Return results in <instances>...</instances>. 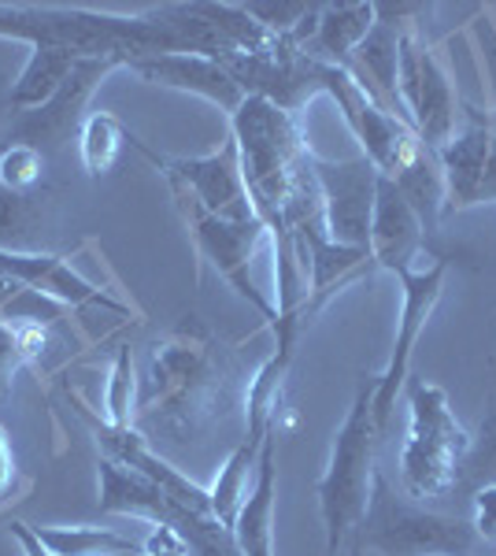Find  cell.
Segmentation results:
<instances>
[{
  "mask_svg": "<svg viewBox=\"0 0 496 556\" xmlns=\"http://www.w3.org/2000/svg\"><path fill=\"white\" fill-rule=\"evenodd\" d=\"M233 390H238V364L230 349L189 316L152 349L133 427L167 434L170 442H186L227 416L233 408Z\"/></svg>",
  "mask_w": 496,
  "mask_h": 556,
  "instance_id": "cell-1",
  "label": "cell"
},
{
  "mask_svg": "<svg viewBox=\"0 0 496 556\" xmlns=\"http://www.w3.org/2000/svg\"><path fill=\"white\" fill-rule=\"evenodd\" d=\"M0 38L30 49H71L78 56H149L182 52L175 26L160 8L141 15H115L104 8L71 4H0Z\"/></svg>",
  "mask_w": 496,
  "mask_h": 556,
  "instance_id": "cell-2",
  "label": "cell"
},
{
  "mask_svg": "<svg viewBox=\"0 0 496 556\" xmlns=\"http://www.w3.org/2000/svg\"><path fill=\"white\" fill-rule=\"evenodd\" d=\"M230 134L238 141L241 175L252 197V208L264 219V227L282 223L296 178L304 175L311 152L304 149L301 127L290 112L264 97H245L238 112L230 115Z\"/></svg>",
  "mask_w": 496,
  "mask_h": 556,
  "instance_id": "cell-3",
  "label": "cell"
},
{
  "mask_svg": "<svg viewBox=\"0 0 496 556\" xmlns=\"http://www.w3.org/2000/svg\"><path fill=\"white\" fill-rule=\"evenodd\" d=\"M378 424H374V382L359 386L345 424L338 427L330 445V464L322 479L315 482L322 527H327V553H338L345 538L364 523L374 493V450H378Z\"/></svg>",
  "mask_w": 496,
  "mask_h": 556,
  "instance_id": "cell-4",
  "label": "cell"
},
{
  "mask_svg": "<svg viewBox=\"0 0 496 556\" xmlns=\"http://www.w3.org/2000/svg\"><path fill=\"white\" fill-rule=\"evenodd\" d=\"M408 442L400 450V479L411 497H441L456 479V460L471 450V438L448 408V393L430 382H411Z\"/></svg>",
  "mask_w": 496,
  "mask_h": 556,
  "instance_id": "cell-5",
  "label": "cell"
},
{
  "mask_svg": "<svg viewBox=\"0 0 496 556\" xmlns=\"http://www.w3.org/2000/svg\"><path fill=\"white\" fill-rule=\"evenodd\" d=\"M167 182H170V193H175L178 212H182V219H186V227H189V238H193V245H196V253H201V260H207V264L219 271V278H227L230 290L238 293V298H245L252 308H256L259 316H264L270 327H275L278 308L256 290V282H252V275H249L252 253H256L259 238L267 235L264 219H249V223L219 219V215L207 212L204 204L196 201V197L189 193L182 182H175V178H167Z\"/></svg>",
  "mask_w": 496,
  "mask_h": 556,
  "instance_id": "cell-6",
  "label": "cell"
},
{
  "mask_svg": "<svg viewBox=\"0 0 496 556\" xmlns=\"http://www.w3.org/2000/svg\"><path fill=\"white\" fill-rule=\"evenodd\" d=\"M396 89H400V104L411 130L419 134L422 146L430 152H437L441 146H448L456 138L459 134L456 83L448 75L445 60L415 30L400 34V75H396Z\"/></svg>",
  "mask_w": 496,
  "mask_h": 556,
  "instance_id": "cell-7",
  "label": "cell"
},
{
  "mask_svg": "<svg viewBox=\"0 0 496 556\" xmlns=\"http://www.w3.org/2000/svg\"><path fill=\"white\" fill-rule=\"evenodd\" d=\"M123 56H86L78 60V67L67 75L56 93L49 97L41 108H30V112H15L12 127H8V138L12 146H30L38 149L44 160H56L71 141H78L82 134V123L89 119V101L101 89V83L112 75L115 67H123Z\"/></svg>",
  "mask_w": 496,
  "mask_h": 556,
  "instance_id": "cell-8",
  "label": "cell"
},
{
  "mask_svg": "<svg viewBox=\"0 0 496 556\" xmlns=\"http://www.w3.org/2000/svg\"><path fill=\"white\" fill-rule=\"evenodd\" d=\"M322 93L338 101L348 130L356 134V141L364 146V156L378 167V175L396 178L427 152L419 134L404 119H396L393 112H385L345 67L322 64Z\"/></svg>",
  "mask_w": 496,
  "mask_h": 556,
  "instance_id": "cell-9",
  "label": "cell"
},
{
  "mask_svg": "<svg viewBox=\"0 0 496 556\" xmlns=\"http://www.w3.org/2000/svg\"><path fill=\"white\" fill-rule=\"evenodd\" d=\"M359 527H364L367 553L378 556H467V549H471V534H467L463 523L400 505V501H393V493L382 479H374L371 508H367Z\"/></svg>",
  "mask_w": 496,
  "mask_h": 556,
  "instance_id": "cell-10",
  "label": "cell"
},
{
  "mask_svg": "<svg viewBox=\"0 0 496 556\" xmlns=\"http://www.w3.org/2000/svg\"><path fill=\"white\" fill-rule=\"evenodd\" d=\"M311 178L322 204V227L333 245L371 253V219L378 197V167L367 156L356 160H319L311 156Z\"/></svg>",
  "mask_w": 496,
  "mask_h": 556,
  "instance_id": "cell-11",
  "label": "cell"
},
{
  "mask_svg": "<svg viewBox=\"0 0 496 556\" xmlns=\"http://www.w3.org/2000/svg\"><path fill=\"white\" fill-rule=\"evenodd\" d=\"M445 275H448L445 260H434V264H422V267H408V271L396 275L404 286V304H400V319H396V342H393L390 364H385V371L374 379L378 434H385V427H390V419H393L396 397H400L404 382H408V371H411L415 342H419L422 327H427V319L434 316L441 293H445Z\"/></svg>",
  "mask_w": 496,
  "mask_h": 556,
  "instance_id": "cell-12",
  "label": "cell"
},
{
  "mask_svg": "<svg viewBox=\"0 0 496 556\" xmlns=\"http://www.w3.org/2000/svg\"><path fill=\"white\" fill-rule=\"evenodd\" d=\"M130 146L138 149L145 160H152V164H156L167 178L182 182L212 215L230 219V223L259 219L256 208H252V197L245 190V175H241V156H238V141H233V134L215 152L196 156V160H164L152 149L141 146L138 138H130Z\"/></svg>",
  "mask_w": 496,
  "mask_h": 556,
  "instance_id": "cell-13",
  "label": "cell"
},
{
  "mask_svg": "<svg viewBox=\"0 0 496 556\" xmlns=\"http://www.w3.org/2000/svg\"><path fill=\"white\" fill-rule=\"evenodd\" d=\"M138 78H145L152 86H167L178 93H193L204 101L219 104L222 112H238L245 101V89L230 78V71L219 60L207 56H186V52H149V56H130L123 64Z\"/></svg>",
  "mask_w": 496,
  "mask_h": 556,
  "instance_id": "cell-14",
  "label": "cell"
},
{
  "mask_svg": "<svg viewBox=\"0 0 496 556\" xmlns=\"http://www.w3.org/2000/svg\"><path fill=\"white\" fill-rule=\"evenodd\" d=\"M86 419H89V427H93V434H97V442H101L104 456H112V460H119V464H126V468H133V471H141L145 479L156 482V486L164 490L170 501H178L182 508H189V513L212 516V497H207V490L196 486V482L189 479V475L178 471L175 464H167L164 456L152 450L149 438L141 434L138 427L119 430V427L97 424L89 412H86Z\"/></svg>",
  "mask_w": 496,
  "mask_h": 556,
  "instance_id": "cell-15",
  "label": "cell"
},
{
  "mask_svg": "<svg viewBox=\"0 0 496 556\" xmlns=\"http://www.w3.org/2000/svg\"><path fill=\"white\" fill-rule=\"evenodd\" d=\"M97 471H101V497H97V505H101L104 516H133V519H145L152 527H175L178 534L196 519V513H189L178 501H170L152 479L126 468L119 460H112V456H101Z\"/></svg>",
  "mask_w": 496,
  "mask_h": 556,
  "instance_id": "cell-16",
  "label": "cell"
},
{
  "mask_svg": "<svg viewBox=\"0 0 496 556\" xmlns=\"http://www.w3.org/2000/svg\"><path fill=\"white\" fill-rule=\"evenodd\" d=\"M0 271L12 275L15 282L30 286V290L44 293V298L60 301V304H93V308H104V312H123L130 316V304L104 293L101 286H93L89 278H82L75 267L67 264L63 256H52V253H4L0 249Z\"/></svg>",
  "mask_w": 496,
  "mask_h": 556,
  "instance_id": "cell-17",
  "label": "cell"
},
{
  "mask_svg": "<svg viewBox=\"0 0 496 556\" xmlns=\"http://www.w3.org/2000/svg\"><path fill=\"white\" fill-rule=\"evenodd\" d=\"M422 227L419 212L408 204V197L396 190L393 178L378 175V197H374V219H371V260L374 267L400 275L422 260Z\"/></svg>",
  "mask_w": 496,
  "mask_h": 556,
  "instance_id": "cell-18",
  "label": "cell"
},
{
  "mask_svg": "<svg viewBox=\"0 0 496 556\" xmlns=\"http://www.w3.org/2000/svg\"><path fill=\"white\" fill-rule=\"evenodd\" d=\"M489 149H493L489 119L478 112H471V123L448 146L437 149L441 178H445V212H463L478 204L482 175L485 164H489Z\"/></svg>",
  "mask_w": 496,
  "mask_h": 556,
  "instance_id": "cell-19",
  "label": "cell"
},
{
  "mask_svg": "<svg viewBox=\"0 0 496 556\" xmlns=\"http://www.w3.org/2000/svg\"><path fill=\"white\" fill-rule=\"evenodd\" d=\"M56 235V197L49 190L15 193L0 186V249L4 253H44Z\"/></svg>",
  "mask_w": 496,
  "mask_h": 556,
  "instance_id": "cell-20",
  "label": "cell"
},
{
  "mask_svg": "<svg viewBox=\"0 0 496 556\" xmlns=\"http://www.w3.org/2000/svg\"><path fill=\"white\" fill-rule=\"evenodd\" d=\"M275 490H278V468H275V430H270L256 460V486L245 497V505H241L230 531L241 556H275Z\"/></svg>",
  "mask_w": 496,
  "mask_h": 556,
  "instance_id": "cell-21",
  "label": "cell"
},
{
  "mask_svg": "<svg viewBox=\"0 0 496 556\" xmlns=\"http://www.w3.org/2000/svg\"><path fill=\"white\" fill-rule=\"evenodd\" d=\"M374 23H378V4H322L315 38L304 45V52L322 60V64L348 67L352 52L371 34Z\"/></svg>",
  "mask_w": 496,
  "mask_h": 556,
  "instance_id": "cell-22",
  "label": "cell"
},
{
  "mask_svg": "<svg viewBox=\"0 0 496 556\" xmlns=\"http://www.w3.org/2000/svg\"><path fill=\"white\" fill-rule=\"evenodd\" d=\"M78 60H86V56H78V52H71V49H30L20 78L12 83V93H8V108H15V112L41 108L63 83H67V75L78 67Z\"/></svg>",
  "mask_w": 496,
  "mask_h": 556,
  "instance_id": "cell-23",
  "label": "cell"
},
{
  "mask_svg": "<svg viewBox=\"0 0 496 556\" xmlns=\"http://www.w3.org/2000/svg\"><path fill=\"white\" fill-rule=\"evenodd\" d=\"M259 450H264V438H241V445L227 456V464L215 475V482L207 486V497H212V516L219 519L227 531H233V519H238L241 505L249 497V475L256 468Z\"/></svg>",
  "mask_w": 496,
  "mask_h": 556,
  "instance_id": "cell-24",
  "label": "cell"
},
{
  "mask_svg": "<svg viewBox=\"0 0 496 556\" xmlns=\"http://www.w3.org/2000/svg\"><path fill=\"white\" fill-rule=\"evenodd\" d=\"M34 534L41 538V545L52 556H141L138 542L107 531V527H34Z\"/></svg>",
  "mask_w": 496,
  "mask_h": 556,
  "instance_id": "cell-25",
  "label": "cell"
},
{
  "mask_svg": "<svg viewBox=\"0 0 496 556\" xmlns=\"http://www.w3.org/2000/svg\"><path fill=\"white\" fill-rule=\"evenodd\" d=\"M123 146H130V134L112 112H89L78 134V152H82V167L89 175H104L115 167Z\"/></svg>",
  "mask_w": 496,
  "mask_h": 556,
  "instance_id": "cell-26",
  "label": "cell"
},
{
  "mask_svg": "<svg viewBox=\"0 0 496 556\" xmlns=\"http://www.w3.org/2000/svg\"><path fill=\"white\" fill-rule=\"evenodd\" d=\"M44 349V330L34 323H0V401L12 393L15 375Z\"/></svg>",
  "mask_w": 496,
  "mask_h": 556,
  "instance_id": "cell-27",
  "label": "cell"
},
{
  "mask_svg": "<svg viewBox=\"0 0 496 556\" xmlns=\"http://www.w3.org/2000/svg\"><path fill=\"white\" fill-rule=\"evenodd\" d=\"M133 416H138V375H133V353L119 349L115 364L107 371V393H104V424L130 430Z\"/></svg>",
  "mask_w": 496,
  "mask_h": 556,
  "instance_id": "cell-28",
  "label": "cell"
},
{
  "mask_svg": "<svg viewBox=\"0 0 496 556\" xmlns=\"http://www.w3.org/2000/svg\"><path fill=\"white\" fill-rule=\"evenodd\" d=\"M63 308L67 304L44 298V293L0 271V323H34V327H41V323H56Z\"/></svg>",
  "mask_w": 496,
  "mask_h": 556,
  "instance_id": "cell-29",
  "label": "cell"
},
{
  "mask_svg": "<svg viewBox=\"0 0 496 556\" xmlns=\"http://www.w3.org/2000/svg\"><path fill=\"white\" fill-rule=\"evenodd\" d=\"M44 164H49V160H44L38 149L4 141V146H0V186H8V190H15V193L41 190Z\"/></svg>",
  "mask_w": 496,
  "mask_h": 556,
  "instance_id": "cell-30",
  "label": "cell"
},
{
  "mask_svg": "<svg viewBox=\"0 0 496 556\" xmlns=\"http://www.w3.org/2000/svg\"><path fill=\"white\" fill-rule=\"evenodd\" d=\"M471 527L482 542L496 545V482H489V486H482L474 493V523Z\"/></svg>",
  "mask_w": 496,
  "mask_h": 556,
  "instance_id": "cell-31",
  "label": "cell"
},
{
  "mask_svg": "<svg viewBox=\"0 0 496 556\" xmlns=\"http://www.w3.org/2000/svg\"><path fill=\"white\" fill-rule=\"evenodd\" d=\"M141 556H189V545L175 527H152L141 542Z\"/></svg>",
  "mask_w": 496,
  "mask_h": 556,
  "instance_id": "cell-32",
  "label": "cell"
},
{
  "mask_svg": "<svg viewBox=\"0 0 496 556\" xmlns=\"http://www.w3.org/2000/svg\"><path fill=\"white\" fill-rule=\"evenodd\" d=\"M15 479V453H12V438H8L4 424H0V497L8 493Z\"/></svg>",
  "mask_w": 496,
  "mask_h": 556,
  "instance_id": "cell-33",
  "label": "cell"
},
{
  "mask_svg": "<svg viewBox=\"0 0 496 556\" xmlns=\"http://www.w3.org/2000/svg\"><path fill=\"white\" fill-rule=\"evenodd\" d=\"M8 531H12V538H15V542H20L23 556H52V553L41 545V538L34 534V527H30V523H12V527H8Z\"/></svg>",
  "mask_w": 496,
  "mask_h": 556,
  "instance_id": "cell-34",
  "label": "cell"
},
{
  "mask_svg": "<svg viewBox=\"0 0 496 556\" xmlns=\"http://www.w3.org/2000/svg\"><path fill=\"white\" fill-rule=\"evenodd\" d=\"M485 201H496V141L489 149V164H485V175H482V190H478V204Z\"/></svg>",
  "mask_w": 496,
  "mask_h": 556,
  "instance_id": "cell-35",
  "label": "cell"
},
{
  "mask_svg": "<svg viewBox=\"0 0 496 556\" xmlns=\"http://www.w3.org/2000/svg\"><path fill=\"white\" fill-rule=\"evenodd\" d=\"M489 134H493V141H496V112L489 115Z\"/></svg>",
  "mask_w": 496,
  "mask_h": 556,
  "instance_id": "cell-36",
  "label": "cell"
},
{
  "mask_svg": "<svg viewBox=\"0 0 496 556\" xmlns=\"http://www.w3.org/2000/svg\"><path fill=\"white\" fill-rule=\"evenodd\" d=\"M356 556H364V553H356Z\"/></svg>",
  "mask_w": 496,
  "mask_h": 556,
  "instance_id": "cell-37",
  "label": "cell"
},
{
  "mask_svg": "<svg viewBox=\"0 0 496 556\" xmlns=\"http://www.w3.org/2000/svg\"><path fill=\"white\" fill-rule=\"evenodd\" d=\"M0 146H4V141H0Z\"/></svg>",
  "mask_w": 496,
  "mask_h": 556,
  "instance_id": "cell-38",
  "label": "cell"
}]
</instances>
